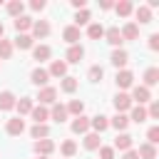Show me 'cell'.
<instances>
[{
    "instance_id": "obj_1",
    "label": "cell",
    "mask_w": 159,
    "mask_h": 159,
    "mask_svg": "<svg viewBox=\"0 0 159 159\" xmlns=\"http://www.w3.org/2000/svg\"><path fill=\"white\" fill-rule=\"evenodd\" d=\"M5 132H7L10 137H20V134L25 132V122H22L20 117H12V119H7V124H5Z\"/></svg>"
},
{
    "instance_id": "obj_2",
    "label": "cell",
    "mask_w": 159,
    "mask_h": 159,
    "mask_svg": "<svg viewBox=\"0 0 159 159\" xmlns=\"http://www.w3.org/2000/svg\"><path fill=\"white\" fill-rule=\"evenodd\" d=\"M132 144H134V137H132V134H127V132H122V134H117V139H114V147H112V149L129 152V149H132Z\"/></svg>"
},
{
    "instance_id": "obj_3",
    "label": "cell",
    "mask_w": 159,
    "mask_h": 159,
    "mask_svg": "<svg viewBox=\"0 0 159 159\" xmlns=\"http://www.w3.org/2000/svg\"><path fill=\"white\" fill-rule=\"evenodd\" d=\"M109 60H112V65H114L117 70H124V65L129 62V52H127V50H122V47H117V50L112 52V57H109Z\"/></svg>"
},
{
    "instance_id": "obj_4",
    "label": "cell",
    "mask_w": 159,
    "mask_h": 159,
    "mask_svg": "<svg viewBox=\"0 0 159 159\" xmlns=\"http://www.w3.org/2000/svg\"><path fill=\"white\" fill-rule=\"evenodd\" d=\"M114 82H117V87H119V89H127V87H132V84H134V75H132L129 70H119V72H117V77H114Z\"/></svg>"
},
{
    "instance_id": "obj_5",
    "label": "cell",
    "mask_w": 159,
    "mask_h": 159,
    "mask_svg": "<svg viewBox=\"0 0 159 159\" xmlns=\"http://www.w3.org/2000/svg\"><path fill=\"white\" fill-rule=\"evenodd\" d=\"M114 109H117L119 114H124L127 109H132V97H129L127 92H119V94L114 97Z\"/></svg>"
},
{
    "instance_id": "obj_6",
    "label": "cell",
    "mask_w": 159,
    "mask_h": 159,
    "mask_svg": "<svg viewBox=\"0 0 159 159\" xmlns=\"http://www.w3.org/2000/svg\"><path fill=\"white\" fill-rule=\"evenodd\" d=\"M82 57H84V47H82V45H70V50H67V55H65V62L77 65Z\"/></svg>"
},
{
    "instance_id": "obj_7",
    "label": "cell",
    "mask_w": 159,
    "mask_h": 159,
    "mask_svg": "<svg viewBox=\"0 0 159 159\" xmlns=\"http://www.w3.org/2000/svg\"><path fill=\"white\" fill-rule=\"evenodd\" d=\"M47 75H50V77H67V62H65V60H52Z\"/></svg>"
},
{
    "instance_id": "obj_8",
    "label": "cell",
    "mask_w": 159,
    "mask_h": 159,
    "mask_svg": "<svg viewBox=\"0 0 159 159\" xmlns=\"http://www.w3.org/2000/svg\"><path fill=\"white\" fill-rule=\"evenodd\" d=\"M30 80H32V84H37V87H47V80H50V75H47V70H42V67H35V70L30 72Z\"/></svg>"
},
{
    "instance_id": "obj_9",
    "label": "cell",
    "mask_w": 159,
    "mask_h": 159,
    "mask_svg": "<svg viewBox=\"0 0 159 159\" xmlns=\"http://www.w3.org/2000/svg\"><path fill=\"white\" fill-rule=\"evenodd\" d=\"M129 97H132V102L137 99L139 104H144V102H149V99H152V92H149L144 84H137V87L132 89V94H129Z\"/></svg>"
},
{
    "instance_id": "obj_10",
    "label": "cell",
    "mask_w": 159,
    "mask_h": 159,
    "mask_svg": "<svg viewBox=\"0 0 159 159\" xmlns=\"http://www.w3.org/2000/svg\"><path fill=\"white\" fill-rule=\"evenodd\" d=\"M37 99H40L42 107H45V104H55V99H57V89H55V87H42L40 94H37Z\"/></svg>"
},
{
    "instance_id": "obj_11",
    "label": "cell",
    "mask_w": 159,
    "mask_h": 159,
    "mask_svg": "<svg viewBox=\"0 0 159 159\" xmlns=\"http://www.w3.org/2000/svg\"><path fill=\"white\" fill-rule=\"evenodd\" d=\"M35 152H37V157H47V154L55 152V142L52 139H37L35 142Z\"/></svg>"
},
{
    "instance_id": "obj_12",
    "label": "cell",
    "mask_w": 159,
    "mask_h": 159,
    "mask_svg": "<svg viewBox=\"0 0 159 159\" xmlns=\"http://www.w3.org/2000/svg\"><path fill=\"white\" fill-rule=\"evenodd\" d=\"M50 35V22L47 20H37V22H32V40L37 37H47Z\"/></svg>"
},
{
    "instance_id": "obj_13",
    "label": "cell",
    "mask_w": 159,
    "mask_h": 159,
    "mask_svg": "<svg viewBox=\"0 0 159 159\" xmlns=\"http://www.w3.org/2000/svg\"><path fill=\"white\" fill-rule=\"evenodd\" d=\"M89 127L94 129V134H102V132L109 127V119H107L104 114H94V117L89 119Z\"/></svg>"
},
{
    "instance_id": "obj_14",
    "label": "cell",
    "mask_w": 159,
    "mask_h": 159,
    "mask_svg": "<svg viewBox=\"0 0 159 159\" xmlns=\"http://www.w3.org/2000/svg\"><path fill=\"white\" fill-rule=\"evenodd\" d=\"M72 132H75V134H87V132H89V117H84V114L75 117V122H72Z\"/></svg>"
},
{
    "instance_id": "obj_15",
    "label": "cell",
    "mask_w": 159,
    "mask_h": 159,
    "mask_svg": "<svg viewBox=\"0 0 159 159\" xmlns=\"http://www.w3.org/2000/svg\"><path fill=\"white\" fill-rule=\"evenodd\" d=\"M15 30H17V35H25L27 30H32V17H27V15L15 17Z\"/></svg>"
},
{
    "instance_id": "obj_16",
    "label": "cell",
    "mask_w": 159,
    "mask_h": 159,
    "mask_svg": "<svg viewBox=\"0 0 159 159\" xmlns=\"http://www.w3.org/2000/svg\"><path fill=\"white\" fill-rule=\"evenodd\" d=\"M119 35H122V40H137V37H139V27H137V22H127V25L119 30Z\"/></svg>"
},
{
    "instance_id": "obj_17",
    "label": "cell",
    "mask_w": 159,
    "mask_h": 159,
    "mask_svg": "<svg viewBox=\"0 0 159 159\" xmlns=\"http://www.w3.org/2000/svg\"><path fill=\"white\" fill-rule=\"evenodd\" d=\"M15 102H17V99H15V94H12L10 89H5V92H0V109H2V112H7V109H12V107H15Z\"/></svg>"
},
{
    "instance_id": "obj_18",
    "label": "cell",
    "mask_w": 159,
    "mask_h": 159,
    "mask_svg": "<svg viewBox=\"0 0 159 159\" xmlns=\"http://www.w3.org/2000/svg\"><path fill=\"white\" fill-rule=\"evenodd\" d=\"M109 124H112V127H114L117 132H124V129L129 127V117H127V114H119V112H117V114H114V117L109 119Z\"/></svg>"
},
{
    "instance_id": "obj_19",
    "label": "cell",
    "mask_w": 159,
    "mask_h": 159,
    "mask_svg": "<svg viewBox=\"0 0 159 159\" xmlns=\"http://www.w3.org/2000/svg\"><path fill=\"white\" fill-rule=\"evenodd\" d=\"M62 37H65V42H70V45H77V40H80V27H75V25L65 27V30H62Z\"/></svg>"
},
{
    "instance_id": "obj_20",
    "label": "cell",
    "mask_w": 159,
    "mask_h": 159,
    "mask_svg": "<svg viewBox=\"0 0 159 159\" xmlns=\"http://www.w3.org/2000/svg\"><path fill=\"white\" fill-rule=\"evenodd\" d=\"M104 37H107V42L114 45V47H119V45L124 42L122 35H119V27H109V30H104Z\"/></svg>"
},
{
    "instance_id": "obj_21",
    "label": "cell",
    "mask_w": 159,
    "mask_h": 159,
    "mask_svg": "<svg viewBox=\"0 0 159 159\" xmlns=\"http://www.w3.org/2000/svg\"><path fill=\"white\" fill-rule=\"evenodd\" d=\"M50 55H52V50H50L47 45H37V47H32V57H35L37 62H45V60H50Z\"/></svg>"
},
{
    "instance_id": "obj_22",
    "label": "cell",
    "mask_w": 159,
    "mask_h": 159,
    "mask_svg": "<svg viewBox=\"0 0 159 159\" xmlns=\"http://www.w3.org/2000/svg\"><path fill=\"white\" fill-rule=\"evenodd\" d=\"M32 107H35V104H32V99H30V97H20V99L15 102V109L20 112V117H22V114H30V112H32Z\"/></svg>"
},
{
    "instance_id": "obj_23",
    "label": "cell",
    "mask_w": 159,
    "mask_h": 159,
    "mask_svg": "<svg viewBox=\"0 0 159 159\" xmlns=\"http://www.w3.org/2000/svg\"><path fill=\"white\" fill-rule=\"evenodd\" d=\"M32 119H35V124H45V119H50V112H47V107H32Z\"/></svg>"
},
{
    "instance_id": "obj_24",
    "label": "cell",
    "mask_w": 159,
    "mask_h": 159,
    "mask_svg": "<svg viewBox=\"0 0 159 159\" xmlns=\"http://www.w3.org/2000/svg\"><path fill=\"white\" fill-rule=\"evenodd\" d=\"M99 147H102V139H99V134H94V132L84 134V149L94 152V149H99Z\"/></svg>"
},
{
    "instance_id": "obj_25",
    "label": "cell",
    "mask_w": 159,
    "mask_h": 159,
    "mask_svg": "<svg viewBox=\"0 0 159 159\" xmlns=\"http://www.w3.org/2000/svg\"><path fill=\"white\" fill-rule=\"evenodd\" d=\"M157 82H159V70H157V67H149V70L144 72V87L149 89V87H154Z\"/></svg>"
},
{
    "instance_id": "obj_26",
    "label": "cell",
    "mask_w": 159,
    "mask_h": 159,
    "mask_svg": "<svg viewBox=\"0 0 159 159\" xmlns=\"http://www.w3.org/2000/svg\"><path fill=\"white\" fill-rule=\"evenodd\" d=\"M149 117H147V109L142 107V104H137V107H132V117H129V122H137V124H142V122H147Z\"/></svg>"
},
{
    "instance_id": "obj_27",
    "label": "cell",
    "mask_w": 159,
    "mask_h": 159,
    "mask_svg": "<svg viewBox=\"0 0 159 159\" xmlns=\"http://www.w3.org/2000/svg\"><path fill=\"white\" fill-rule=\"evenodd\" d=\"M30 137H32V139H47V137H50V127H47V124H35V127L30 129Z\"/></svg>"
},
{
    "instance_id": "obj_28",
    "label": "cell",
    "mask_w": 159,
    "mask_h": 159,
    "mask_svg": "<svg viewBox=\"0 0 159 159\" xmlns=\"http://www.w3.org/2000/svg\"><path fill=\"white\" fill-rule=\"evenodd\" d=\"M139 159H157V147H152V144H139Z\"/></svg>"
},
{
    "instance_id": "obj_29",
    "label": "cell",
    "mask_w": 159,
    "mask_h": 159,
    "mask_svg": "<svg viewBox=\"0 0 159 159\" xmlns=\"http://www.w3.org/2000/svg\"><path fill=\"white\" fill-rule=\"evenodd\" d=\"M12 47H17V50H30V47H32V35H27V32H25V35H17Z\"/></svg>"
},
{
    "instance_id": "obj_30",
    "label": "cell",
    "mask_w": 159,
    "mask_h": 159,
    "mask_svg": "<svg viewBox=\"0 0 159 159\" xmlns=\"http://www.w3.org/2000/svg\"><path fill=\"white\" fill-rule=\"evenodd\" d=\"M50 117L55 119V122H65L67 119V107H62V104H52V112H50Z\"/></svg>"
},
{
    "instance_id": "obj_31",
    "label": "cell",
    "mask_w": 159,
    "mask_h": 159,
    "mask_svg": "<svg viewBox=\"0 0 159 159\" xmlns=\"http://www.w3.org/2000/svg\"><path fill=\"white\" fill-rule=\"evenodd\" d=\"M87 35H89V40H102V37H104V27H102L99 22H92V25L87 27Z\"/></svg>"
},
{
    "instance_id": "obj_32",
    "label": "cell",
    "mask_w": 159,
    "mask_h": 159,
    "mask_svg": "<svg viewBox=\"0 0 159 159\" xmlns=\"http://www.w3.org/2000/svg\"><path fill=\"white\" fill-rule=\"evenodd\" d=\"M137 20H139L142 25L152 22V10H149L147 5H139V7H137Z\"/></svg>"
},
{
    "instance_id": "obj_33",
    "label": "cell",
    "mask_w": 159,
    "mask_h": 159,
    "mask_svg": "<svg viewBox=\"0 0 159 159\" xmlns=\"http://www.w3.org/2000/svg\"><path fill=\"white\" fill-rule=\"evenodd\" d=\"M77 84H80V82H77V77H70V75H67V77H62V92L72 94V92L77 89Z\"/></svg>"
},
{
    "instance_id": "obj_34",
    "label": "cell",
    "mask_w": 159,
    "mask_h": 159,
    "mask_svg": "<svg viewBox=\"0 0 159 159\" xmlns=\"http://www.w3.org/2000/svg\"><path fill=\"white\" fill-rule=\"evenodd\" d=\"M22 10H25L22 0H12V2H7V12H10L12 17H20V15H22Z\"/></svg>"
},
{
    "instance_id": "obj_35",
    "label": "cell",
    "mask_w": 159,
    "mask_h": 159,
    "mask_svg": "<svg viewBox=\"0 0 159 159\" xmlns=\"http://www.w3.org/2000/svg\"><path fill=\"white\" fill-rule=\"evenodd\" d=\"M114 10H117L119 17H127V15L132 12V2H129V0H119V2L114 5Z\"/></svg>"
},
{
    "instance_id": "obj_36",
    "label": "cell",
    "mask_w": 159,
    "mask_h": 159,
    "mask_svg": "<svg viewBox=\"0 0 159 159\" xmlns=\"http://www.w3.org/2000/svg\"><path fill=\"white\" fill-rule=\"evenodd\" d=\"M10 55H12V42L10 40H0V60H10Z\"/></svg>"
},
{
    "instance_id": "obj_37",
    "label": "cell",
    "mask_w": 159,
    "mask_h": 159,
    "mask_svg": "<svg viewBox=\"0 0 159 159\" xmlns=\"http://www.w3.org/2000/svg\"><path fill=\"white\" fill-rule=\"evenodd\" d=\"M82 109H84L82 99H72V102L67 104V114H75V117H80V114H82Z\"/></svg>"
},
{
    "instance_id": "obj_38",
    "label": "cell",
    "mask_w": 159,
    "mask_h": 159,
    "mask_svg": "<svg viewBox=\"0 0 159 159\" xmlns=\"http://www.w3.org/2000/svg\"><path fill=\"white\" fill-rule=\"evenodd\" d=\"M89 22V10L84 7V10H77V15H75V27H80V25H87Z\"/></svg>"
},
{
    "instance_id": "obj_39",
    "label": "cell",
    "mask_w": 159,
    "mask_h": 159,
    "mask_svg": "<svg viewBox=\"0 0 159 159\" xmlns=\"http://www.w3.org/2000/svg\"><path fill=\"white\" fill-rule=\"evenodd\" d=\"M60 149H62V154H65V157H75V152H77V144H75L72 139H67V142H62V147H60Z\"/></svg>"
},
{
    "instance_id": "obj_40",
    "label": "cell",
    "mask_w": 159,
    "mask_h": 159,
    "mask_svg": "<svg viewBox=\"0 0 159 159\" xmlns=\"http://www.w3.org/2000/svg\"><path fill=\"white\" fill-rule=\"evenodd\" d=\"M87 75H89V80H92V82H99V80L104 77V70H102L99 65H94V67H89V72H87Z\"/></svg>"
},
{
    "instance_id": "obj_41",
    "label": "cell",
    "mask_w": 159,
    "mask_h": 159,
    "mask_svg": "<svg viewBox=\"0 0 159 159\" xmlns=\"http://www.w3.org/2000/svg\"><path fill=\"white\" fill-rule=\"evenodd\" d=\"M159 142V127H149V132H147V144H157Z\"/></svg>"
},
{
    "instance_id": "obj_42",
    "label": "cell",
    "mask_w": 159,
    "mask_h": 159,
    "mask_svg": "<svg viewBox=\"0 0 159 159\" xmlns=\"http://www.w3.org/2000/svg\"><path fill=\"white\" fill-rule=\"evenodd\" d=\"M99 159H114V149L112 147H99Z\"/></svg>"
},
{
    "instance_id": "obj_43",
    "label": "cell",
    "mask_w": 159,
    "mask_h": 159,
    "mask_svg": "<svg viewBox=\"0 0 159 159\" xmlns=\"http://www.w3.org/2000/svg\"><path fill=\"white\" fill-rule=\"evenodd\" d=\"M147 117H152V119H157V117H159V102H152V104H149Z\"/></svg>"
},
{
    "instance_id": "obj_44",
    "label": "cell",
    "mask_w": 159,
    "mask_h": 159,
    "mask_svg": "<svg viewBox=\"0 0 159 159\" xmlns=\"http://www.w3.org/2000/svg\"><path fill=\"white\" fill-rule=\"evenodd\" d=\"M149 50H159V35H149Z\"/></svg>"
},
{
    "instance_id": "obj_45",
    "label": "cell",
    "mask_w": 159,
    "mask_h": 159,
    "mask_svg": "<svg viewBox=\"0 0 159 159\" xmlns=\"http://www.w3.org/2000/svg\"><path fill=\"white\" fill-rule=\"evenodd\" d=\"M30 7H32V10H42V7H45V0H32Z\"/></svg>"
},
{
    "instance_id": "obj_46",
    "label": "cell",
    "mask_w": 159,
    "mask_h": 159,
    "mask_svg": "<svg viewBox=\"0 0 159 159\" xmlns=\"http://www.w3.org/2000/svg\"><path fill=\"white\" fill-rule=\"evenodd\" d=\"M122 159H139V154L134 152V149H129V152H124V157Z\"/></svg>"
},
{
    "instance_id": "obj_47",
    "label": "cell",
    "mask_w": 159,
    "mask_h": 159,
    "mask_svg": "<svg viewBox=\"0 0 159 159\" xmlns=\"http://www.w3.org/2000/svg\"><path fill=\"white\" fill-rule=\"evenodd\" d=\"M72 2V7H77V10H84V0H70Z\"/></svg>"
},
{
    "instance_id": "obj_48",
    "label": "cell",
    "mask_w": 159,
    "mask_h": 159,
    "mask_svg": "<svg viewBox=\"0 0 159 159\" xmlns=\"http://www.w3.org/2000/svg\"><path fill=\"white\" fill-rule=\"evenodd\" d=\"M99 7H102V10H109V7H114V2H112V0H102Z\"/></svg>"
},
{
    "instance_id": "obj_49",
    "label": "cell",
    "mask_w": 159,
    "mask_h": 159,
    "mask_svg": "<svg viewBox=\"0 0 159 159\" xmlns=\"http://www.w3.org/2000/svg\"><path fill=\"white\" fill-rule=\"evenodd\" d=\"M2 32H5V27H2V22H0V40H2Z\"/></svg>"
},
{
    "instance_id": "obj_50",
    "label": "cell",
    "mask_w": 159,
    "mask_h": 159,
    "mask_svg": "<svg viewBox=\"0 0 159 159\" xmlns=\"http://www.w3.org/2000/svg\"><path fill=\"white\" fill-rule=\"evenodd\" d=\"M37 159H47V157H37Z\"/></svg>"
}]
</instances>
